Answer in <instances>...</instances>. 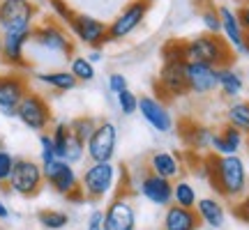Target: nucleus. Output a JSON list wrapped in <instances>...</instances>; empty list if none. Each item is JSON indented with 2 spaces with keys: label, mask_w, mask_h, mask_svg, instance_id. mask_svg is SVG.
Listing matches in <instances>:
<instances>
[{
  "label": "nucleus",
  "mask_w": 249,
  "mask_h": 230,
  "mask_svg": "<svg viewBox=\"0 0 249 230\" xmlns=\"http://www.w3.org/2000/svg\"><path fill=\"white\" fill-rule=\"evenodd\" d=\"M58 159V154H55V145H53V138H51V133L44 131L39 133V164L46 166V164H51V161Z\"/></svg>",
  "instance_id": "f704fd0d"
},
{
  "label": "nucleus",
  "mask_w": 249,
  "mask_h": 230,
  "mask_svg": "<svg viewBox=\"0 0 249 230\" xmlns=\"http://www.w3.org/2000/svg\"><path fill=\"white\" fill-rule=\"evenodd\" d=\"M217 90L222 92L224 97H240L242 90H245V81H242V74L235 71L233 67H222L217 71Z\"/></svg>",
  "instance_id": "a878e982"
},
{
  "label": "nucleus",
  "mask_w": 249,
  "mask_h": 230,
  "mask_svg": "<svg viewBox=\"0 0 249 230\" xmlns=\"http://www.w3.org/2000/svg\"><path fill=\"white\" fill-rule=\"evenodd\" d=\"M201 228V219L196 210H187L171 203L164 212L161 219V230H198Z\"/></svg>",
  "instance_id": "5701e85b"
},
{
  "label": "nucleus",
  "mask_w": 249,
  "mask_h": 230,
  "mask_svg": "<svg viewBox=\"0 0 249 230\" xmlns=\"http://www.w3.org/2000/svg\"><path fill=\"white\" fill-rule=\"evenodd\" d=\"M194 210H196V214H198L201 223H205L208 228H213V230L224 228V223H226V210H224V205L219 203L217 198H213V196L198 198Z\"/></svg>",
  "instance_id": "b1692460"
},
{
  "label": "nucleus",
  "mask_w": 249,
  "mask_h": 230,
  "mask_svg": "<svg viewBox=\"0 0 249 230\" xmlns=\"http://www.w3.org/2000/svg\"><path fill=\"white\" fill-rule=\"evenodd\" d=\"M70 74L79 83H90L95 81L97 71H95V65L86 58V55H71L70 58Z\"/></svg>",
  "instance_id": "c756f323"
},
{
  "label": "nucleus",
  "mask_w": 249,
  "mask_h": 230,
  "mask_svg": "<svg viewBox=\"0 0 249 230\" xmlns=\"http://www.w3.org/2000/svg\"><path fill=\"white\" fill-rule=\"evenodd\" d=\"M245 141L247 136L235 129L233 124H224L222 129H217L213 133V141H210V150L213 154H219V157H229V154H240V150L245 148Z\"/></svg>",
  "instance_id": "aec40b11"
},
{
  "label": "nucleus",
  "mask_w": 249,
  "mask_h": 230,
  "mask_svg": "<svg viewBox=\"0 0 249 230\" xmlns=\"http://www.w3.org/2000/svg\"><path fill=\"white\" fill-rule=\"evenodd\" d=\"M120 166L113 161H90L86 170L81 173V191L88 200H102L107 198L118 184V177L123 175Z\"/></svg>",
  "instance_id": "7ed1b4c3"
},
{
  "label": "nucleus",
  "mask_w": 249,
  "mask_h": 230,
  "mask_svg": "<svg viewBox=\"0 0 249 230\" xmlns=\"http://www.w3.org/2000/svg\"><path fill=\"white\" fill-rule=\"evenodd\" d=\"M33 33H2L0 42V65H5L7 69L26 71L30 62L26 58V49L30 44Z\"/></svg>",
  "instance_id": "4468645a"
},
{
  "label": "nucleus",
  "mask_w": 249,
  "mask_h": 230,
  "mask_svg": "<svg viewBox=\"0 0 249 230\" xmlns=\"http://www.w3.org/2000/svg\"><path fill=\"white\" fill-rule=\"evenodd\" d=\"M67 30L79 44L88 46V49H102L104 44H108V23L90 16V14L76 12L67 23Z\"/></svg>",
  "instance_id": "9d476101"
},
{
  "label": "nucleus",
  "mask_w": 249,
  "mask_h": 230,
  "mask_svg": "<svg viewBox=\"0 0 249 230\" xmlns=\"http://www.w3.org/2000/svg\"><path fill=\"white\" fill-rule=\"evenodd\" d=\"M180 58L185 62H203L214 69L231 67L235 51L226 44L222 35H196L187 42H180Z\"/></svg>",
  "instance_id": "f03ea898"
},
{
  "label": "nucleus",
  "mask_w": 249,
  "mask_h": 230,
  "mask_svg": "<svg viewBox=\"0 0 249 230\" xmlns=\"http://www.w3.org/2000/svg\"><path fill=\"white\" fill-rule=\"evenodd\" d=\"M42 170H44V182L51 186L58 196H62V198H70L71 194H76L81 189L79 173H76V168H74L71 164H67V161L55 159V161H51V164L42 166Z\"/></svg>",
  "instance_id": "f8f14e48"
},
{
  "label": "nucleus",
  "mask_w": 249,
  "mask_h": 230,
  "mask_svg": "<svg viewBox=\"0 0 249 230\" xmlns=\"http://www.w3.org/2000/svg\"><path fill=\"white\" fill-rule=\"evenodd\" d=\"M28 92H30V81L23 71H2L0 74V113L5 117H17V106Z\"/></svg>",
  "instance_id": "6e6552de"
},
{
  "label": "nucleus",
  "mask_w": 249,
  "mask_h": 230,
  "mask_svg": "<svg viewBox=\"0 0 249 230\" xmlns=\"http://www.w3.org/2000/svg\"><path fill=\"white\" fill-rule=\"evenodd\" d=\"M139 194L157 207H169L173 203V182L155 173H145L139 182Z\"/></svg>",
  "instance_id": "6ab92c4d"
},
{
  "label": "nucleus",
  "mask_w": 249,
  "mask_h": 230,
  "mask_svg": "<svg viewBox=\"0 0 249 230\" xmlns=\"http://www.w3.org/2000/svg\"><path fill=\"white\" fill-rule=\"evenodd\" d=\"M37 223L44 230H62L70 226V214L62 210H42L37 212Z\"/></svg>",
  "instance_id": "7c9ffc66"
},
{
  "label": "nucleus",
  "mask_w": 249,
  "mask_h": 230,
  "mask_svg": "<svg viewBox=\"0 0 249 230\" xmlns=\"http://www.w3.org/2000/svg\"><path fill=\"white\" fill-rule=\"evenodd\" d=\"M143 2H148V5H150V2H152V0H143Z\"/></svg>",
  "instance_id": "de8ad7c7"
},
{
  "label": "nucleus",
  "mask_w": 249,
  "mask_h": 230,
  "mask_svg": "<svg viewBox=\"0 0 249 230\" xmlns=\"http://www.w3.org/2000/svg\"><path fill=\"white\" fill-rule=\"evenodd\" d=\"M14 161H17V157L12 152H7L5 148L0 150V186H7L12 168H14Z\"/></svg>",
  "instance_id": "c9c22d12"
},
{
  "label": "nucleus",
  "mask_w": 249,
  "mask_h": 230,
  "mask_svg": "<svg viewBox=\"0 0 249 230\" xmlns=\"http://www.w3.org/2000/svg\"><path fill=\"white\" fill-rule=\"evenodd\" d=\"M37 83H42L46 88L55 90V92H70L79 85V81L70 74V69H53V71H39L35 74Z\"/></svg>",
  "instance_id": "393cba45"
},
{
  "label": "nucleus",
  "mask_w": 249,
  "mask_h": 230,
  "mask_svg": "<svg viewBox=\"0 0 249 230\" xmlns=\"http://www.w3.org/2000/svg\"><path fill=\"white\" fill-rule=\"evenodd\" d=\"M238 2H249V0H238Z\"/></svg>",
  "instance_id": "8fccbe9b"
},
{
  "label": "nucleus",
  "mask_w": 249,
  "mask_h": 230,
  "mask_svg": "<svg viewBox=\"0 0 249 230\" xmlns=\"http://www.w3.org/2000/svg\"><path fill=\"white\" fill-rule=\"evenodd\" d=\"M203 170L201 175L208 177V182L213 184L217 194L226 200H240L249 191V170L247 164L240 154H208L203 159Z\"/></svg>",
  "instance_id": "f257e3e1"
},
{
  "label": "nucleus",
  "mask_w": 249,
  "mask_h": 230,
  "mask_svg": "<svg viewBox=\"0 0 249 230\" xmlns=\"http://www.w3.org/2000/svg\"><path fill=\"white\" fill-rule=\"evenodd\" d=\"M86 58H88L92 65H97V62H102V58H104V55H102V49H90Z\"/></svg>",
  "instance_id": "79ce46f5"
},
{
  "label": "nucleus",
  "mask_w": 249,
  "mask_h": 230,
  "mask_svg": "<svg viewBox=\"0 0 249 230\" xmlns=\"http://www.w3.org/2000/svg\"><path fill=\"white\" fill-rule=\"evenodd\" d=\"M196 200H198V194H196V189L192 182H187V180H176V182H173V205L194 210Z\"/></svg>",
  "instance_id": "cd10ccee"
},
{
  "label": "nucleus",
  "mask_w": 249,
  "mask_h": 230,
  "mask_svg": "<svg viewBox=\"0 0 249 230\" xmlns=\"http://www.w3.org/2000/svg\"><path fill=\"white\" fill-rule=\"evenodd\" d=\"M148 9H150L148 2H143V0H129L120 9V14L108 23V44L111 42H123L129 35H134L141 28L143 21H145V16H148Z\"/></svg>",
  "instance_id": "1a4fd4ad"
},
{
  "label": "nucleus",
  "mask_w": 249,
  "mask_h": 230,
  "mask_svg": "<svg viewBox=\"0 0 249 230\" xmlns=\"http://www.w3.org/2000/svg\"><path fill=\"white\" fill-rule=\"evenodd\" d=\"M217 12H219V21H222V37L226 39V44L238 53L242 44H245V37H247V33H245V28L240 23V16L229 5H219Z\"/></svg>",
  "instance_id": "412c9836"
},
{
  "label": "nucleus",
  "mask_w": 249,
  "mask_h": 230,
  "mask_svg": "<svg viewBox=\"0 0 249 230\" xmlns=\"http://www.w3.org/2000/svg\"><path fill=\"white\" fill-rule=\"evenodd\" d=\"M118 148V124L111 120H99L92 136L86 143V157L90 161H113Z\"/></svg>",
  "instance_id": "9b49d317"
},
{
  "label": "nucleus",
  "mask_w": 249,
  "mask_h": 230,
  "mask_svg": "<svg viewBox=\"0 0 249 230\" xmlns=\"http://www.w3.org/2000/svg\"><path fill=\"white\" fill-rule=\"evenodd\" d=\"M39 230H44V228H39Z\"/></svg>",
  "instance_id": "3c124183"
},
{
  "label": "nucleus",
  "mask_w": 249,
  "mask_h": 230,
  "mask_svg": "<svg viewBox=\"0 0 249 230\" xmlns=\"http://www.w3.org/2000/svg\"><path fill=\"white\" fill-rule=\"evenodd\" d=\"M148 173H155L164 180L176 182L178 175L182 173V161L178 159V154H173L169 150H157L148 157Z\"/></svg>",
  "instance_id": "4be33fe9"
},
{
  "label": "nucleus",
  "mask_w": 249,
  "mask_h": 230,
  "mask_svg": "<svg viewBox=\"0 0 249 230\" xmlns=\"http://www.w3.org/2000/svg\"><path fill=\"white\" fill-rule=\"evenodd\" d=\"M213 133L214 129L210 127H205V124H192L185 133H182V138L185 143L196 152H205L210 150V141H213Z\"/></svg>",
  "instance_id": "bb28decb"
},
{
  "label": "nucleus",
  "mask_w": 249,
  "mask_h": 230,
  "mask_svg": "<svg viewBox=\"0 0 249 230\" xmlns=\"http://www.w3.org/2000/svg\"><path fill=\"white\" fill-rule=\"evenodd\" d=\"M51 138H53V145H55V154L58 159L67 161L71 166H76L79 161H83L86 157V143L81 141L79 136H74L70 129L67 122H53L51 124Z\"/></svg>",
  "instance_id": "ddd939ff"
},
{
  "label": "nucleus",
  "mask_w": 249,
  "mask_h": 230,
  "mask_svg": "<svg viewBox=\"0 0 249 230\" xmlns=\"http://www.w3.org/2000/svg\"><path fill=\"white\" fill-rule=\"evenodd\" d=\"M49 5H51V12H53V16L60 21V23H70L71 16L76 14L74 9L65 2V0H49Z\"/></svg>",
  "instance_id": "e433bc0d"
},
{
  "label": "nucleus",
  "mask_w": 249,
  "mask_h": 230,
  "mask_svg": "<svg viewBox=\"0 0 249 230\" xmlns=\"http://www.w3.org/2000/svg\"><path fill=\"white\" fill-rule=\"evenodd\" d=\"M9 214H12V212H9V207L5 205V200L0 198V221H7V219H9Z\"/></svg>",
  "instance_id": "37998d69"
},
{
  "label": "nucleus",
  "mask_w": 249,
  "mask_h": 230,
  "mask_svg": "<svg viewBox=\"0 0 249 230\" xmlns=\"http://www.w3.org/2000/svg\"><path fill=\"white\" fill-rule=\"evenodd\" d=\"M86 230H104V210H92L90 212Z\"/></svg>",
  "instance_id": "58836bf2"
},
{
  "label": "nucleus",
  "mask_w": 249,
  "mask_h": 230,
  "mask_svg": "<svg viewBox=\"0 0 249 230\" xmlns=\"http://www.w3.org/2000/svg\"><path fill=\"white\" fill-rule=\"evenodd\" d=\"M17 120L30 131L44 133L53 124V111H51V104L46 101L44 95L30 90L17 106Z\"/></svg>",
  "instance_id": "423d86ee"
},
{
  "label": "nucleus",
  "mask_w": 249,
  "mask_h": 230,
  "mask_svg": "<svg viewBox=\"0 0 249 230\" xmlns=\"http://www.w3.org/2000/svg\"><path fill=\"white\" fill-rule=\"evenodd\" d=\"M108 92L111 95H120L123 90H127L129 88V83H127V76L124 74H120V71H113L111 76H108Z\"/></svg>",
  "instance_id": "4c0bfd02"
},
{
  "label": "nucleus",
  "mask_w": 249,
  "mask_h": 230,
  "mask_svg": "<svg viewBox=\"0 0 249 230\" xmlns=\"http://www.w3.org/2000/svg\"><path fill=\"white\" fill-rule=\"evenodd\" d=\"M39 14L33 0H0V30L2 33H33Z\"/></svg>",
  "instance_id": "0eeeda50"
},
{
  "label": "nucleus",
  "mask_w": 249,
  "mask_h": 230,
  "mask_svg": "<svg viewBox=\"0 0 249 230\" xmlns=\"http://www.w3.org/2000/svg\"><path fill=\"white\" fill-rule=\"evenodd\" d=\"M136 113H141L143 120L160 133H171L173 127H176L171 111L164 106V101L157 99L155 95H141V97H139V111H136Z\"/></svg>",
  "instance_id": "dca6fc26"
},
{
  "label": "nucleus",
  "mask_w": 249,
  "mask_h": 230,
  "mask_svg": "<svg viewBox=\"0 0 249 230\" xmlns=\"http://www.w3.org/2000/svg\"><path fill=\"white\" fill-rule=\"evenodd\" d=\"M116 104L123 115H134L139 111V95L127 88V90H123L120 95H116Z\"/></svg>",
  "instance_id": "72a5a7b5"
},
{
  "label": "nucleus",
  "mask_w": 249,
  "mask_h": 230,
  "mask_svg": "<svg viewBox=\"0 0 249 230\" xmlns=\"http://www.w3.org/2000/svg\"><path fill=\"white\" fill-rule=\"evenodd\" d=\"M0 150H2V138H0Z\"/></svg>",
  "instance_id": "09e8293b"
},
{
  "label": "nucleus",
  "mask_w": 249,
  "mask_h": 230,
  "mask_svg": "<svg viewBox=\"0 0 249 230\" xmlns=\"http://www.w3.org/2000/svg\"><path fill=\"white\" fill-rule=\"evenodd\" d=\"M0 42H2V30H0Z\"/></svg>",
  "instance_id": "49530a36"
},
{
  "label": "nucleus",
  "mask_w": 249,
  "mask_h": 230,
  "mask_svg": "<svg viewBox=\"0 0 249 230\" xmlns=\"http://www.w3.org/2000/svg\"><path fill=\"white\" fill-rule=\"evenodd\" d=\"M104 230H136V210L124 194H118L104 210Z\"/></svg>",
  "instance_id": "f3484780"
},
{
  "label": "nucleus",
  "mask_w": 249,
  "mask_h": 230,
  "mask_svg": "<svg viewBox=\"0 0 249 230\" xmlns=\"http://www.w3.org/2000/svg\"><path fill=\"white\" fill-rule=\"evenodd\" d=\"M238 53H240V55H249V35L245 37V44H242V49L238 51Z\"/></svg>",
  "instance_id": "c03bdc74"
},
{
  "label": "nucleus",
  "mask_w": 249,
  "mask_h": 230,
  "mask_svg": "<svg viewBox=\"0 0 249 230\" xmlns=\"http://www.w3.org/2000/svg\"><path fill=\"white\" fill-rule=\"evenodd\" d=\"M238 12V16H240V23L245 28V33L249 35V2H242L240 9H235Z\"/></svg>",
  "instance_id": "a19ab883"
},
{
  "label": "nucleus",
  "mask_w": 249,
  "mask_h": 230,
  "mask_svg": "<svg viewBox=\"0 0 249 230\" xmlns=\"http://www.w3.org/2000/svg\"><path fill=\"white\" fill-rule=\"evenodd\" d=\"M201 21H203L208 35H222V21H219V12L214 5H205L201 9Z\"/></svg>",
  "instance_id": "473e14b6"
},
{
  "label": "nucleus",
  "mask_w": 249,
  "mask_h": 230,
  "mask_svg": "<svg viewBox=\"0 0 249 230\" xmlns=\"http://www.w3.org/2000/svg\"><path fill=\"white\" fill-rule=\"evenodd\" d=\"M157 92L166 99L189 95L185 81V60H164V67L157 79Z\"/></svg>",
  "instance_id": "2eb2a0df"
},
{
  "label": "nucleus",
  "mask_w": 249,
  "mask_h": 230,
  "mask_svg": "<svg viewBox=\"0 0 249 230\" xmlns=\"http://www.w3.org/2000/svg\"><path fill=\"white\" fill-rule=\"evenodd\" d=\"M233 214H235V219H240L242 223H249V194L245 198H240V203L233 207Z\"/></svg>",
  "instance_id": "ea45409f"
},
{
  "label": "nucleus",
  "mask_w": 249,
  "mask_h": 230,
  "mask_svg": "<svg viewBox=\"0 0 249 230\" xmlns=\"http://www.w3.org/2000/svg\"><path fill=\"white\" fill-rule=\"evenodd\" d=\"M217 71L210 65L203 62H185V81H187V90L189 95H210L217 90Z\"/></svg>",
  "instance_id": "a211bd4d"
},
{
  "label": "nucleus",
  "mask_w": 249,
  "mask_h": 230,
  "mask_svg": "<svg viewBox=\"0 0 249 230\" xmlns=\"http://www.w3.org/2000/svg\"><path fill=\"white\" fill-rule=\"evenodd\" d=\"M245 148H247V157H249V136H247V141H245Z\"/></svg>",
  "instance_id": "a18cd8bd"
},
{
  "label": "nucleus",
  "mask_w": 249,
  "mask_h": 230,
  "mask_svg": "<svg viewBox=\"0 0 249 230\" xmlns=\"http://www.w3.org/2000/svg\"><path fill=\"white\" fill-rule=\"evenodd\" d=\"M44 184L46 182H44L42 164L35 159H28V157H17L12 175H9V182H7L9 191L17 196H23V198H35Z\"/></svg>",
  "instance_id": "39448f33"
},
{
  "label": "nucleus",
  "mask_w": 249,
  "mask_h": 230,
  "mask_svg": "<svg viewBox=\"0 0 249 230\" xmlns=\"http://www.w3.org/2000/svg\"><path fill=\"white\" fill-rule=\"evenodd\" d=\"M30 44L35 49H42L51 55H60L70 60L74 55V37L67 33V28L55 23V21H46L42 26L33 28V35H30Z\"/></svg>",
  "instance_id": "20e7f679"
},
{
  "label": "nucleus",
  "mask_w": 249,
  "mask_h": 230,
  "mask_svg": "<svg viewBox=\"0 0 249 230\" xmlns=\"http://www.w3.org/2000/svg\"><path fill=\"white\" fill-rule=\"evenodd\" d=\"M99 120H95V117H90V115H79V117H74L70 122V129L74 136H79L83 143H88V138L92 136V131H95V127H97Z\"/></svg>",
  "instance_id": "2f4dec72"
},
{
  "label": "nucleus",
  "mask_w": 249,
  "mask_h": 230,
  "mask_svg": "<svg viewBox=\"0 0 249 230\" xmlns=\"http://www.w3.org/2000/svg\"><path fill=\"white\" fill-rule=\"evenodd\" d=\"M226 122L249 136V101H233L226 111Z\"/></svg>",
  "instance_id": "c85d7f7f"
}]
</instances>
